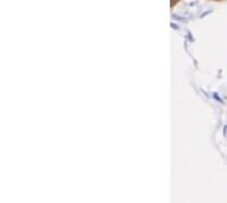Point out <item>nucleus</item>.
Wrapping results in <instances>:
<instances>
[{
    "label": "nucleus",
    "mask_w": 227,
    "mask_h": 203,
    "mask_svg": "<svg viewBox=\"0 0 227 203\" xmlns=\"http://www.w3.org/2000/svg\"><path fill=\"white\" fill-rule=\"evenodd\" d=\"M179 1H181V0H170V5H171V7H175Z\"/></svg>",
    "instance_id": "f257e3e1"
},
{
    "label": "nucleus",
    "mask_w": 227,
    "mask_h": 203,
    "mask_svg": "<svg viewBox=\"0 0 227 203\" xmlns=\"http://www.w3.org/2000/svg\"><path fill=\"white\" fill-rule=\"evenodd\" d=\"M209 1H223V0H209Z\"/></svg>",
    "instance_id": "f03ea898"
}]
</instances>
